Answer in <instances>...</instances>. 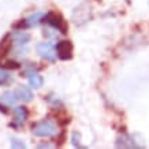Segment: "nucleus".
<instances>
[{
    "label": "nucleus",
    "mask_w": 149,
    "mask_h": 149,
    "mask_svg": "<svg viewBox=\"0 0 149 149\" xmlns=\"http://www.w3.org/2000/svg\"><path fill=\"white\" fill-rule=\"evenodd\" d=\"M32 133L36 137H54L56 134V125L51 119H44L33 123Z\"/></svg>",
    "instance_id": "obj_1"
},
{
    "label": "nucleus",
    "mask_w": 149,
    "mask_h": 149,
    "mask_svg": "<svg viewBox=\"0 0 149 149\" xmlns=\"http://www.w3.org/2000/svg\"><path fill=\"white\" fill-rule=\"evenodd\" d=\"M42 22L48 23L51 27L56 29L58 32H60L62 34H67L68 32V23L67 21H64V18L58 13H54V11H49V13L45 14V17L42 19Z\"/></svg>",
    "instance_id": "obj_2"
},
{
    "label": "nucleus",
    "mask_w": 149,
    "mask_h": 149,
    "mask_svg": "<svg viewBox=\"0 0 149 149\" xmlns=\"http://www.w3.org/2000/svg\"><path fill=\"white\" fill-rule=\"evenodd\" d=\"M36 51L41 58L51 62V63H54L55 60H56L58 51H56V47L54 44H51V42H40V44H37Z\"/></svg>",
    "instance_id": "obj_3"
},
{
    "label": "nucleus",
    "mask_w": 149,
    "mask_h": 149,
    "mask_svg": "<svg viewBox=\"0 0 149 149\" xmlns=\"http://www.w3.org/2000/svg\"><path fill=\"white\" fill-rule=\"evenodd\" d=\"M72 42L68 40H64V41H59L56 44V51H58V58L60 60H71L72 59Z\"/></svg>",
    "instance_id": "obj_4"
},
{
    "label": "nucleus",
    "mask_w": 149,
    "mask_h": 149,
    "mask_svg": "<svg viewBox=\"0 0 149 149\" xmlns=\"http://www.w3.org/2000/svg\"><path fill=\"white\" fill-rule=\"evenodd\" d=\"M14 113V120L13 122L17 125V126H23L25 122L27 120V118H29V109L25 107V105H18V107H15L13 111Z\"/></svg>",
    "instance_id": "obj_5"
},
{
    "label": "nucleus",
    "mask_w": 149,
    "mask_h": 149,
    "mask_svg": "<svg viewBox=\"0 0 149 149\" xmlns=\"http://www.w3.org/2000/svg\"><path fill=\"white\" fill-rule=\"evenodd\" d=\"M13 36L11 33H7L1 40H0V59L6 58L7 55L11 52L13 49Z\"/></svg>",
    "instance_id": "obj_6"
},
{
    "label": "nucleus",
    "mask_w": 149,
    "mask_h": 149,
    "mask_svg": "<svg viewBox=\"0 0 149 149\" xmlns=\"http://www.w3.org/2000/svg\"><path fill=\"white\" fill-rule=\"evenodd\" d=\"M115 145H116L118 148H141V146H142V145L137 144L136 141H134V138H133L131 136H129V134H123V136H120L116 140Z\"/></svg>",
    "instance_id": "obj_7"
},
{
    "label": "nucleus",
    "mask_w": 149,
    "mask_h": 149,
    "mask_svg": "<svg viewBox=\"0 0 149 149\" xmlns=\"http://www.w3.org/2000/svg\"><path fill=\"white\" fill-rule=\"evenodd\" d=\"M11 36H13V40L17 45H26L30 41V34L26 33L25 30H15L14 33H11Z\"/></svg>",
    "instance_id": "obj_8"
},
{
    "label": "nucleus",
    "mask_w": 149,
    "mask_h": 149,
    "mask_svg": "<svg viewBox=\"0 0 149 149\" xmlns=\"http://www.w3.org/2000/svg\"><path fill=\"white\" fill-rule=\"evenodd\" d=\"M15 92H17L18 99L21 100V101H23V103H29V101L33 100V92L30 91L27 86H25V85L19 86V88L15 89Z\"/></svg>",
    "instance_id": "obj_9"
},
{
    "label": "nucleus",
    "mask_w": 149,
    "mask_h": 149,
    "mask_svg": "<svg viewBox=\"0 0 149 149\" xmlns=\"http://www.w3.org/2000/svg\"><path fill=\"white\" fill-rule=\"evenodd\" d=\"M0 101L3 104H6V105H8V107H14L15 104L19 101L18 96H17V92L14 91H8V92H4L3 95H1V97H0Z\"/></svg>",
    "instance_id": "obj_10"
},
{
    "label": "nucleus",
    "mask_w": 149,
    "mask_h": 149,
    "mask_svg": "<svg viewBox=\"0 0 149 149\" xmlns=\"http://www.w3.org/2000/svg\"><path fill=\"white\" fill-rule=\"evenodd\" d=\"M45 17V14L41 13V11H37V13H33L32 15H29L26 18V22H27V27H34L37 25H40L42 22V19Z\"/></svg>",
    "instance_id": "obj_11"
},
{
    "label": "nucleus",
    "mask_w": 149,
    "mask_h": 149,
    "mask_svg": "<svg viewBox=\"0 0 149 149\" xmlns=\"http://www.w3.org/2000/svg\"><path fill=\"white\" fill-rule=\"evenodd\" d=\"M42 84H44V78L38 72H34V74H32L29 77V85L32 86V88H34V89H40L41 86H42Z\"/></svg>",
    "instance_id": "obj_12"
},
{
    "label": "nucleus",
    "mask_w": 149,
    "mask_h": 149,
    "mask_svg": "<svg viewBox=\"0 0 149 149\" xmlns=\"http://www.w3.org/2000/svg\"><path fill=\"white\" fill-rule=\"evenodd\" d=\"M13 82V75L7 71V68L0 67V86L10 85Z\"/></svg>",
    "instance_id": "obj_13"
},
{
    "label": "nucleus",
    "mask_w": 149,
    "mask_h": 149,
    "mask_svg": "<svg viewBox=\"0 0 149 149\" xmlns=\"http://www.w3.org/2000/svg\"><path fill=\"white\" fill-rule=\"evenodd\" d=\"M40 66H37V63H27L26 66H25V70L22 71V77H30L32 74H34V72H38V70H40Z\"/></svg>",
    "instance_id": "obj_14"
},
{
    "label": "nucleus",
    "mask_w": 149,
    "mask_h": 149,
    "mask_svg": "<svg viewBox=\"0 0 149 149\" xmlns=\"http://www.w3.org/2000/svg\"><path fill=\"white\" fill-rule=\"evenodd\" d=\"M55 146H58V148H60V146H63L64 142L67 141V134H66V130H62L60 133H56L55 134Z\"/></svg>",
    "instance_id": "obj_15"
},
{
    "label": "nucleus",
    "mask_w": 149,
    "mask_h": 149,
    "mask_svg": "<svg viewBox=\"0 0 149 149\" xmlns=\"http://www.w3.org/2000/svg\"><path fill=\"white\" fill-rule=\"evenodd\" d=\"M44 100H47V103H49L54 108H56V107H62L63 105V103H62V100L59 99L56 95H48L47 97H44Z\"/></svg>",
    "instance_id": "obj_16"
},
{
    "label": "nucleus",
    "mask_w": 149,
    "mask_h": 149,
    "mask_svg": "<svg viewBox=\"0 0 149 149\" xmlns=\"http://www.w3.org/2000/svg\"><path fill=\"white\" fill-rule=\"evenodd\" d=\"M71 144H72V146H75V148H82V145H81V134H79L78 131H72Z\"/></svg>",
    "instance_id": "obj_17"
},
{
    "label": "nucleus",
    "mask_w": 149,
    "mask_h": 149,
    "mask_svg": "<svg viewBox=\"0 0 149 149\" xmlns=\"http://www.w3.org/2000/svg\"><path fill=\"white\" fill-rule=\"evenodd\" d=\"M1 67L7 68V70H18V68H21V64L18 62H15V60H7V62L3 63Z\"/></svg>",
    "instance_id": "obj_18"
},
{
    "label": "nucleus",
    "mask_w": 149,
    "mask_h": 149,
    "mask_svg": "<svg viewBox=\"0 0 149 149\" xmlns=\"http://www.w3.org/2000/svg\"><path fill=\"white\" fill-rule=\"evenodd\" d=\"M13 29H14V30H25V29H29V27H27L26 18L21 19V21H18V22H15L13 25Z\"/></svg>",
    "instance_id": "obj_19"
},
{
    "label": "nucleus",
    "mask_w": 149,
    "mask_h": 149,
    "mask_svg": "<svg viewBox=\"0 0 149 149\" xmlns=\"http://www.w3.org/2000/svg\"><path fill=\"white\" fill-rule=\"evenodd\" d=\"M11 148H21V149H23V148H26V144L23 142L22 140H18V138H11Z\"/></svg>",
    "instance_id": "obj_20"
},
{
    "label": "nucleus",
    "mask_w": 149,
    "mask_h": 149,
    "mask_svg": "<svg viewBox=\"0 0 149 149\" xmlns=\"http://www.w3.org/2000/svg\"><path fill=\"white\" fill-rule=\"evenodd\" d=\"M71 122V118L70 116H67V115H64V116H62V118H58L56 119V123H58L59 126H62V127H64V126H67L68 123Z\"/></svg>",
    "instance_id": "obj_21"
},
{
    "label": "nucleus",
    "mask_w": 149,
    "mask_h": 149,
    "mask_svg": "<svg viewBox=\"0 0 149 149\" xmlns=\"http://www.w3.org/2000/svg\"><path fill=\"white\" fill-rule=\"evenodd\" d=\"M26 52H27V47L23 48V45H17V48H15V55L17 56H23V55H26Z\"/></svg>",
    "instance_id": "obj_22"
},
{
    "label": "nucleus",
    "mask_w": 149,
    "mask_h": 149,
    "mask_svg": "<svg viewBox=\"0 0 149 149\" xmlns=\"http://www.w3.org/2000/svg\"><path fill=\"white\" fill-rule=\"evenodd\" d=\"M0 112H3V113H8V105H6V104H3L1 101H0Z\"/></svg>",
    "instance_id": "obj_23"
},
{
    "label": "nucleus",
    "mask_w": 149,
    "mask_h": 149,
    "mask_svg": "<svg viewBox=\"0 0 149 149\" xmlns=\"http://www.w3.org/2000/svg\"><path fill=\"white\" fill-rule=\"evenodd\" d=\"M37 148H52V145L48 144V142H45V144H40V145H37Z\"/></svg>",
    "instance_id": "obj_24"
}]
</instances>
